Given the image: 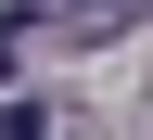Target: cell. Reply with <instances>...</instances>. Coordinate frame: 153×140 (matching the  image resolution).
I'll return each instance as SVG.
<instances>
[{"label": "cell", "mask_w": 153, "mask_h": 140, "mask_svg": "<svg viewBox=\"0 0 153 140\" xmlns=\"http://www.w3.org/2000/svg\"><path fill=\"white\" fill-rule=\"evenodd\" d=\"M0 140H64V115H51V102H13V115H0Z\"/></svg>", "instance_id": "obj_1"}, {"label": "cell", "mask_w": 153, "mask_h": 140, "mask_svg": "<svg viewBox=\"0 0 153 140\" xmlns=\"http://www.w3.org/2000/svg\"><path fill=\"white\" fill-rule=\"evenodd\" d=\"M38 13H64V0H13V26H38Z\"/></svg>", "instance_id": "obj_2"}]
</instances>
